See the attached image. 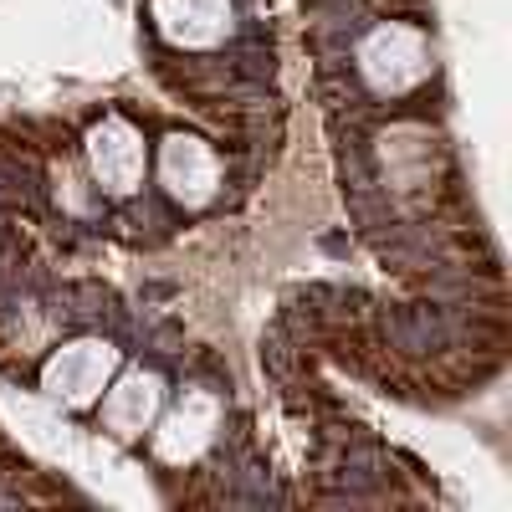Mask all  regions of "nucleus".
Returning <instances> with one entry per match:
<instances>
[{"label":"nucleus","instance_id":"obj_1","mask_svg":"<svg viewBox=\"0 0 512 512\" xmlns=\"http://www.w3.org/2000/svg\"><path fill=\"white\" fill-rule=\"evenodd\" d=\"M354 67H359V77L379 98H405L436 72L431 36H425L420 26H405V21H379L359 41V62Z\"/></svg>","mask_w":512,"mask_h":512},{"label":"nucleus","instance_id":"obj_2","mask_svg":"<svg viewBox=\"0 0 512 512\" xmlns=\"http://www.w3.org/2000/svg\"><path fill=\"white\" fill-rule=\"evenodd\" d=\"M88 169H93V185L113 200L139 195L144 175H149V144L134 123L123 113H103L88 128Z\"/></svg>","mask_w":512,"mask_h":512},{"label":"nucleus","instance_id":"obj_3","mask_svg":"<svg viewBox=\"0 0 512 512\" xmlns=\"http://www.w3.org/2000/svg\"><path fill=\"white\" fill-rule=\"evenodd\" d=\"M113 374H118L113 344H103V338H72V344H62L47 364H41V390L62 405H72V410H82L108 390Z\"/></svg>","mask_w":512,"mask_h":512},{"label":"nucleus","instance_id":"obj_4","mask_svg":"<svg viewBox=\"0 0 512 512\" xmlns=\"http://www.w3.org/2000/svg\"><path fill=\"white\" fill-rule=\"evenodd\" d=\"M159 185L185 210L210 205L221 195V154H216V144H205L200 134H169L159 144Z\"/></svg>","mask_w":512,"mask_h":512},{"label":"nucleus","instance_id":"obj_5","mask_svg":"<svg viewBox=\"0 0 512 512\" xmlns=\"http://www.w3.org/2000/svg\"><path fill=\"white\" fill-rule=\"evenodd\" d=\"M164 410V379L154 369H128L108 379V390L98 395V420L113 441H139L154 431V420Z\"/></svg>","mask_w":512,"mask_h":512},{"label":"nucleus","instance_id":"obj_6","mask_svg":"<svg viewBox=\"0 0 512 512\" xmlns=\"http://www.w3.org/2000/svg\"><path fill=\"white\" fill-rule=\"evenodd\" d=\"M154 31L180 52L221 47L231 36V0H149Z\"/></svg>","mask_w":512,"mask_h":512},{"label":"nucleus","instance_id":"obj_7","mask_svg":"<svg viewBox=\"0 0 512 512\" xmlns=\"http://www.w3.org/2000/svg\"><path fill=\"white\" fill-rule=\"evenodd\" d=\"M216 420H221L216 400H210V395H190V400L154 431V451H159L164 461L185 466V461H195V456L210 446V436H216Z\"/></svg>","mask_w":512,"mask_h":512}]
</instances>
